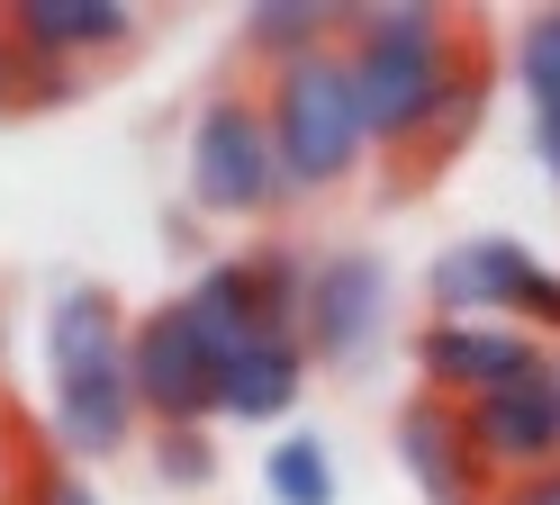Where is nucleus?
<instances>
[{
	"label": "nucleus",
	"mask_w": 560,
	"mask_h": 505,
	"mask_svg": "<svg viewBox=\"0 0 560 505\" xmlns=\"http://www.w3.org/2000/svg\"><path fill=\"white\" fill-rule=\"evenodd\" d=\"M127 343H136V316L100 280H73L46 307V443L73 469L145 451V407H136Z\"/></svg>",
	"instance_id": "1"
},
{
	"label": "nucleus",
	"mask_w": 560,
	"mask_h": 505,
	"mask_svg": "<svg viewBox=\"0 0 560 505\" xmlns=\"http://www.w3.org/2000/svg\"><path fill=\"white\" fill-rule=\"evenodd\" d=\"M470 55H479V36L452 10H434V0H371V10L343 19V63H353L371 144L425 154V136L443 118L452 82L470 72Z\"/></svg>",
	"instance_id": "2"
},
{
	"label": "nucleus",
	"mask_w": 560,
	"mask_h": 505,
	"mask_svg": "<svg viewBox=\"0 0 560 505\" xmlns=\"http://www.w3.org/2000/svg\"><path fill=\"white\" fill-rule=\"evenodd\" d=\"M262 118H271V144H280V172H290V199L343 190V180H362V163L380 154L343 46L262 72Z\"/></svg>",
	"instance_id": "3"
},
{
	"label": "nucleus",
	"mask_w": 560,
	"mask_h": 505,
	"mask_svg": "<svg viewBox=\"0 0 560 505\" xmlns=\"http://www.w3.org/2000/svg\"><path fill=\"white\" fill-rule=\"evenodd\" d=\"M425 307L434 316H498L534 343H560V271L515 235H462L425 262Z\"/></svg>",
	"instance_id": "4"
},
{
	"label": "nucleus",
	"mask_w": 560,
	"mask_h": 505,
	"mask_svg": "<svg viewBox=\"0 0 560 505\" xmlns=\"http://www.w3.org/2000/svg\"><path fill=\"white\" fill-rule=\"evenodd\" d=\"M299 298H307V252L280 244V235L199 262L190 289H182V307H190L199 334L218 343V361L244 352V343H262V334H299Z\"/></svg>",
	"instance_id": "5"
},
{
	"label": "nucleus",
	"mask_w": 560,
	"mask_h": 505,
	"mask_svg": "<svg viewBox=\"0 0 560 505\" xmlns=\"http://www.w3.org/2000/svg\"><path fill=\"white\" fill-rule=\"evenodd\" d=\"M190 199L208 216H271L290 199V172H280V144L262 118V91H208V108L190 118Z\"/></svg>",
	"instance_id": "6"
},
{
	"label": "nucleus",
	"mask_w": 560,
	"mask_h": 505,
	"mask_svg": "<svg viewBox=\"0 0 560 505\" xmlns=\"http://www.w3.org/2000/svg\"><path fill=\"white\" fill-rule=\"evenodd\" d=\"M127 371H136V407H145V433H199L208 415H218V379H226V361H218V343L190 325L182 298H163V307L136 316Z\"/></svg>",
	"instance_id": "7"
},
{
	"label": "nucleus",
	"mask_w": 560,
	"mask_h": 505,
	"mask_svg": "<svg viewBox=\"0 0 560 505\" xmlns=\"http://www.w3.org/2000/svg\"><path fill=\"white\" fill-rule=\"evenodd\" d=\"M380 334H389V262L362 252V244L307 252V298H299V343H307V361L353 371V361L380 352Z\"/></svg>",
	"instance_id": "8"
},
{
	"label": "nucleus",
	"mask_w": 560,
	"mask_h": 505,
	"mask_svg": "<svg viewBox=\"0 0 560 505\" xmlns=\"http://www.w3.org/2000/svg\"><path fill=\"white\" fill-rule=\"evenodd\" d=\"M462 415H470L479 460L498 469V488L560 469V343L534 361V371H515L506 388H488L479 407H462Z\"/></svg>",
	"instance_id": "9"
},
{
	"label": "nucleus",
	"mask_w": 560,
	"mask_h": 505,
	"mask_svg": "<svg viewBox=\"0 0 560 505\" xmlns=\"http://www.w3.org/2000/svg\"><path fill=\"white\" fill-rule=\"evenodd\" d=\"M551 343L515 334L498 316H425V334H416V388L425 397H452V407H479L488 388H506L515 371H534Z\"/></svg>",
	"instance_id": "10"
},
{
	"label": "nucleus",
	"mask_w": 560,
	"mask_h": 505,
	"mask_svg": "<svg viewBox=\"0 0 560 505\" xmlns=\"http://www.w3.org/2000/svg\"><path fill=\"white\" fill-rule=\"evenodd\" d=\"M389 443H398V469H407V488L425 505H498V469L479 460L470 415L452 407V397L416 388L398 407V424H389Z\"/></svg>",
	"instance_id": "11"
},
{
	"label": "nucleus",
	"mask_w": 560,
	"mask_h": 505,
	"mask_svg": "<svg viewBox=\"0 0 560 505\" xmlns=\"http://www.w3.org/2000/svg\"><path fill=\"white\" fill-rule=\"evenodd\" d=\"M0 27H10L19 55L82 72V63H100V55H127L145 19H136L127 0H10V10H0Z\"/></svg>",
	"instance_id": "12"
},
{
	"label": "nucleus",
	"mask_w": 560,
	"mask_h": 505,
	"mask_svg": "<svg viewBox=\"0 0 560 505\" xmlns=\"http://www.w3.org/2000/svg\"><path fill=\"white\" fill-rule=\"evenodd\" d=\"M307 343L299 334H262V343H244L226 352V379H218V415L226 424H290V407L307 397Z\"/></svg>",
	"instance_id": "13"
},
{
	"label": "nucleus",
	"mask_w": 560,
	"mask_h": 505,
	"mask_svg": "<svg viewBox=\"0 0 560 505\" xmlns=\"http://www.w3.org/2000/svg\"><path fill=\"white\" fill-rule=\"evenodd\" d=\"M343 19L353 10H335V0H254V10H244V55H254L262 72L307 63V55L343 46Z\"/></svg>",
	"instance_id": "14"
},
{
	"label": "nucleus",
	"mask_w": 560,
	"mask_h": 505,
	"mask_svg": "<svg viewBox=\"0 0 560 505\" xmlns=\"http://www.w3.org/2000/svg\"><path fill=\"white\" fill-rule=\"evenodd\" d=\"M262 496L271 505H335L343 496L335 443H326V433H280V443L262 451Z\"/></svg>",
	"instance_id": "15"
},
{
	"label": "nucleus",
	"mask_w": 560,
	"mask_h": 505,
	"mask_svg": "<svg viewBox=\"0 0 560 505\" xmlns=\"http://www.w3.org/2000/svg\"><path fill=\"white\" fill-rule=\"evenodd\" d=\"M515 91L534 108V136H560V10H534L515 27Z\"/></svg>",
	"instance_id": "16"
},
{
	"label": "nucleus",
	"mask_w": 560,
	"mask_h": 505,
	"mask_svg": "<svg viewBox=\"0 0 560 505\" xmlns=\"http://www.w3.org/2000/svg\"><path fill=\"white\" fill-rule=\"evenodd\" d=\"M10 505H100L91 469H73L55 443H27L19 469H10Z\"/></svg>",
	"instance_id": "17"
},
{
	"label": "nucleus",
	"mask_w": 560,
	"mask_h": 505,
	"mask_svg": "<svg viewBox=\"0 0 560 505\" xmlns=\"http://www.w3.org/2000/svg\"><path fill=\"white\" fill-rule=\"evenodd\" d=\"M479 118H488V46L470 55V72H462V82H452V99H443V118H434V136H425V154H416V163H425V172H443V163L479 136Z\"/></svg>",
	"instance_id": "18"
},
{
	"label": "nucleus",
	"mask_w": 560,
	"mask_h": 505,
	"mask_svg": "<svg viewBox=\"0 0 560 505\" xmlns=\"http://www.w3.org/2000/svg\"><path fill=\"white\" fill-rule=\"evenodd\" d=\"M145 460H154L163 488H208V479H218V443H208V424L199 433H145Z\"/></svg>",
	"instance_id": "19"
},
{
	"label": "nucleus",
	"mask_w": 560,
	"mask_h": 505,
	"mask_svg": "<svg viewBox=\"0 0 560 505\" xmlns=\"http://www.w3.org/2000/svg\"><path fill=\"white\" fill-rule=\"evenodd\" d=\"M82 91V72H63V63H37V55H19V108H63Z\"/></svg>",
	"instance_id": "20"
},
{
	"label": "nucleus",
	"mask_w": 560,
	"mask_h": 505,
	"mask_svg": "<svg viewBox=\"0 0 560 505\" xmlns=\"http://www.w3.org/2000/svg\"><path fill=\"white\" fill-rule=\"evenodd\" d=\"M498 505H560V469H542V479H515V488H498Z\"/></svg>",
	"instance_id": "21"
},
{
	"label": "nucleus",
	"mask_w": 560,
	"mask_h": 505,
	"mask_svg": "<svg viewBox=\"0 0 560 505\" xmlns=\"http://www.w3.org/2000/svg\"><path fill=\"white\" fill-rule=\"evenodd\" d=\"M19 108V46H10V27H0V118Z\"/></svg>",
	"instance_id": "22"
},
{
	"label": "nucleus",
	"mask_w": 560,
	"mask_h": 505,
	"mask_svg": "<svg viewBox=\"0 0 560 505\" xmlns=\"http://www.w3.org/2000/svg\"><path fill=\"white\" fill-rule=\"evenodd\" d=\"M534 163H542V180L560 190V136H534Z\"/></svg>",
	"instance_id": "23"
},
{
	"label": "nucleus",
	"mask_w": 560,
	"mask_h": 505,
	"mask_svg": "<svg viewBox=\"0 0 560 505\" xmlns=\"http://www.w3.org/2000/svg\"><path fill=\"white\" fill-rule=\"evenodd\" d=\"M10 460H19V451H10V407H0V469H10Z\"/></svg>",
	"instance_id": "24"
}]
</instances>
